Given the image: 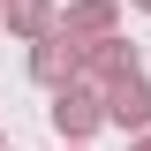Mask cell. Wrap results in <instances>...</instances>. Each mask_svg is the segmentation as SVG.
Here are the masks:
<instances>
[{
	"mask_svg": "<svg viewBox=\"0 0 151 151\" xmlns=\"http://www.w3.org/2000/svg\"><path fill=\"white\" fill-rule=\"evenodd\" d=\"M53 129H60V144H91L98 129H106V91H98V83H83V76H76L68 91H53Z\"/></svg>",
	"mask_w": 151,
	"mask_h": 151,
	"instance_id": "6da1fadb",
	"label": "cell"
},
{
	"mask_svg": "<svg viewBox=\"0 0 151 151\" xmlns=\"http://www.w3.org/2000/svg\"><path fill=\"white\" fill-rule=\"evenodd\" d=\"M76 76H83V38L76 30H53V38L30 45V83L38 91H68Z\"/></svg>",
	"mask_w": 151,
	"mask_h": 151,
	"instance_id": "7a4b0ae2",
	"label": "cell"
},
{
	"mask_svg": "<svg viewBox=\"0 0 151 151\" xmlns=\"http://www.w3.org/2000/svg\"><path fill=\"white\" fill-rule=\"evenodd\" d=\"M106 129H121V136L151 129V76L144 68H129L121 83H106Z\"/></svg>",
	"mask_w": 151,
	"mask_h": 151,
	"instance_id": "3957f363",
	"label": "cell"
},
{
	"mask_svg": "<svg viewBox=\"0 0 151 151\" xmlns=\"http://www.w3.org/2000/svg\"><path fill=\"white\" fill-rule=\"evenodd\" d=\"M129 68H144V60H136V45H129L121 30H113V38H91V45H83V83H98V91H106V83H121Z\"/></svg>",
	"mask_w": 151,
	"mask_h": 151,
	"instance_id": "277c9868",
	"label": "cell"
},
{
	"mask_svg": "<svg viewBox=\"0 0 151 151\" xmlns=\"http://www.w3.org/2000/svg\"><path fill=\"white\" fill-rule=\"evenodd\" d=\"M0 30L23 38V45H38V38L60 30V8H53V0H8V8H0Z\"/></svg>",
	"mask_w": 151,
	"mask_h": 151,
	"instance_id": "5b68a950",
	"label": "cell"
},
{
	"mask_svg": "<svg viewBox=\"0 0 151 151\" xmlns=\"http://www.w3.org/2000/svg\"><path fill=\"white\" fill-rule=\"evenodd\" d=\"M60 30H76L83 45H91V38H113L121 30V0H68V8H60Z\"/></svg>",
	"mask_w": 151,
	"mask_h": 151,
	"instance_id": "8992f818",
	"label": "cell"
},
{
	"mask_svg": "<svg viewBox=\"0 0 151 151\" xmlns=\"http://www.w3.org/2000/svg\"><path fill=\"white\" fill-rule=\"evenodd\" d=\"M129 151H151V129H144V136H129Z\"/></svg>",
	"mask_w": 151,
	"mask_h": 151,
	"instance_id": "52a82bcc",
	"label": "cell"
},
{
	"mask_svg": "<svg viewBox=\"0 0 151 151\" xmlns=\"http://www.w3.org/2000/svg\"><path fill=\"white\" fill-rule=\"evenodd\" d=\"M129 8H151V0H129Z\"/></svg>",
	"mask_w": 151,
	"mask_h": 151,
	"instance_id": "ba28073f",
	"label": "cell"
},
{
	"mask_svg": "<svg viewBox=\"0 0 151 151\" xmlns=\"http://www.w3.org/2000/svg\"><path fill=\"white\" fill-rule=\"evenodd\" d=\"M68 151H91V144H68Z\"/></svg>",
	"mask_w": 151,
	"mask_h": 151,
	"instance_id": "9c48e42d",
	"label": "cell"
},
{
	"mask_svg": "<svg viewBox=\"0 0 151 151\" xmlns=\"http://www.w3.org/2000/svg\"><path fill=\"white\" fill-rule=\"evenodd\" d=\"M0 151H8V136H0Z\"/></svg>",
	"mask_w": 151,
	"mask_h": 151,
	"instance_id": "30bf717a",
	"label": "cell"
},
{
	"mask_svg": "<svg viewBox=\"0 0 151 151\" xmlns=\"http://www.w3.org/2000/svg\"><path fill=\"white\" fill-rule=\"evenodd\" d=\"M0 8H8V0H0Z\"/></svg>",
	"mask_w": 151,
	"mask_h": 151,
	"instance_id": "8fae6325",
	"label": "cell"
}]
</instances>
